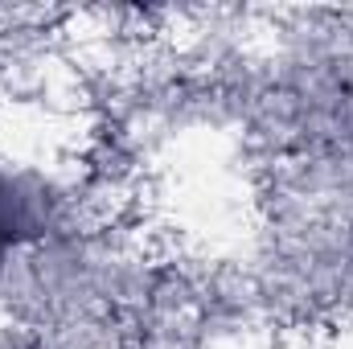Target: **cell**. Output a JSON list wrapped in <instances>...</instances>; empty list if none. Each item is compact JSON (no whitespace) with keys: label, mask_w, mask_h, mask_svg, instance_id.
Instances as JSON below:
<instances>
[{"label":"cell","mask_w":353,"mask_h":349,"mask_svg":"<svg viewBox=\"0 0 353 349\" xmlns=\"http://www.w3.org/2000/svg\"><path fill=\"white\" fill-rule=\"evenodd\" d=\"M46 193L29 189V181H17V177L0 173V271L12 247L46 235V222H50V210H46Z\"/></svg>","instance_id":"1"}]
</instances>
